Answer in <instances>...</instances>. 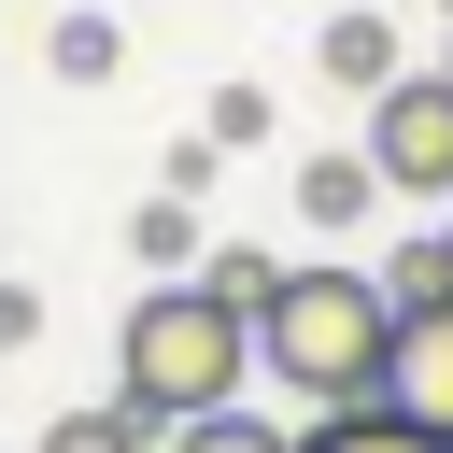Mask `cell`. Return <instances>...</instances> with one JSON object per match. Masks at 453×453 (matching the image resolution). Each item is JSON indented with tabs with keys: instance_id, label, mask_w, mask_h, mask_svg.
Here are the masks:
<instances>
[{
	"instance_id": "1",
	"label": "cell",
	"mask_w": 453,
	"mask_h": 453,
	"mask_svg": "<svg viewBox=\"0 0 453 453\" xmlns=\"http://www.w3.org/2000/svg\"><path fill=\"white\" fill-rule=\"evenodd\" d=\"M382 354H396V297L382 269H283L255 297V368L297 396V411H368L382 396Z\"/></svg>"
},
{
	"instance_id": "2",
	"label": "cell",
	"mask_w": 453,
	"mask_h": 453,
	"mask_svg": "<svg viewBox=\"0 0 453 453\" xmlns=\"http://www.w3.org/2000/svg\"><path fill=\"white\" fill-rule=\"evenodd\" d=\"M241 382H255V311L212 297V283H156V297L113 326V396H127L156 439L198 425V411H241Z\"/></svg>"
},
{
	"instance_id": "3",
	"label": "cell",
	"mask_w": 453,
	"mask_h": 453,
	"mask_svg": "<svg viewBox=\"0 0 453 453\" xmlns=\"http://www.w3.org/2000/svg\"><path fill=\"white\" fill-rule=\"evenodd\" d=\"M368 170H382V198L453 212V71H396L368 99Z\"/></svg>"
},
{
	"instance_id": "4",
	"label": "cell",
	"mask_w": 453,
	"mask_h": 453,
	"mask_svg": "<svg viewBox=\"0 0 453 453\" xmlns=\"http://www.w3.org/2000/svg\"><path fill=\"white\" fill-rule=\"evenodd\" d=\"M382 411H396V425H425V439H453V297H439V311H396Z\"/></svg>"
},
{
	"instance_id": "5",
	"label": "cell",
	"mask_w": 453,
	"mask_h": 453,
	"mask_svg": "<svg viewBox=\"0 0 453 453\" xmlns=\"http://www.w3.org/2000/svg\"><path fill=\"white\" fill-rule=\"evenodd\" d=\"M368 212H382V170H368V142H354V156H311V170H297V226L354 241Z\"/></svg>"
},
{
	"instance_id": "6",
	"label": "cell",
	"mask_w": 453,
	"mask_h": 453,
	"mask_svg": "<svg viewBox=\"0 0 453 453\" xmlns=\"http://www.w3.org/2000/svg\"><path fill=\"white\" fill-rule=\"evenodd\" d=\"M326 85L382 99V85H396V14H326Z\"/></svg>"
},
{
	"instance_id": "7",
	"label": "cell",
	"mask_w": 453,
	"mask_h": 453,
	"mask_svg": "<svg viewBox=\"0 0 453 453\" xmlns=\"http://www.w3.org/2000/svg\"><path fill=\"white\" fill-rule=\"evenodd\" d=\"M297 453H453V439H425V425H396V411L368 396V411H311Z\"/></svg>"
},
{
	"instance_id": "8",
	"label": "cell",
	"mask_w": 453,
	"mask_h": 453,
	"mask_svg": "<svg viewBox=\"0 0 453 453\" xmlns=\"http://www.w3.org/2000/svg\"><path fill=\"white\" fill-rule=\"evenodd\" d=\"M127 255H142L156 283H184V255H198V198H170V184H156V198L127 212Z\"/></svg>"
},
{
	"instance_id": "9",
	"label": "cell",
	"mask_w": 453,
	"mask_h": 453,
	"mask_svg": "<svg viewBox=\"0 0 453 453\" xmlns=\"http://www.w3.org/2000/svg\"><path fill=\"white\" fill-rule=\"evenodd\" d=\"M382 297H396V311H439V297H453V226L396 241V255H382Z\"/></svg>"
},
{
	"instance_id": "10",
	"label": "cell",
	"mask_w": 453,
	"mask_h": 453,
	"mask_svg": "<svg viewBox=\"0 0 453 453\" xmlns=\"http://www.w3.org/2000/svg\"><path fill=\"white\" fill-rule=\"evenodd\" d=\"M42 453H156V425H142L127 396H99V411H57V425H42Z\"/></svg>"
},
{
	"instance_id": "11",
	"label": "cell",
	"mask_w": 453,
	"mask_h": 453,
	"mask_svg": "<svg viewBox=\"0 0 453 453\" xmlns=\"http://www.w3.org/2000/svg\"><path fill=\"white\" fill-rule=\"evenodd\" d=\"M156 453H297V425H269V411H198V425H170Z\"/></svg>"
},
{
	"instance_id": "12",
	"label": "cell",
	"mask_w": 453,
	"mask_h": 453,
	"mask_svg": "<svg viewBox=\"0 0 453 453\" xmlns=\"http://www.w3.org/2000/svg\"><path fill=\"white\" fill-rule=\"evenodd\" d=\"M113 14H57V85H113Z\"/></svg>"
},
{
	"instance_id": "13",
	"label": "cell",
	"mask_w": 453,
	"mask_h": 453,
	"mask_svg": "<svg viewBox=\"0 0 453 453\" xmlns=\"http://www.w3.org/2000/svg\"><path fill=\"white\" fill-rule=\"evenodd\" d=\"M198 142H226V156H241V142H269V85H212V113H198Z\"/></svg>"
},
{
	"instance_id": "14",
	"label": "cell",
	"mask_w": 453,
	"mask_h": 453,
	"mask_svg": "<svg viewBox=\"0 0 453 453\" xmlns=\"http://www.w3.org/2000/svg\"><path fill=\"white\" fill-rule=\"evenodd\" d=\"M198 283H212V297H241V311H255V297H269V283H283V255H241V241H226V255H212V269H198Z\"/></svg>"
},
{
	"instance_id": "15",
	"label": "cell",
	"mask_w": 453,
	"mask_h": 453,
	"mask_svg": "<svg viewBox=\"0 0 453 453\" xmlns=\"http://www.w3.org/2000/svg\"><path fill=\"white\" fill-rule=\"evenodd\" d=\"M28 340H42V297H28V283H0V354H28Z\"/></svg>"
},
{
	"instance_id": "16",
	"label": "cell",
	"mask_w": 453,
	"mask_h": 453,
	"mask_svg": "<svg viewBox=\"0 0 453 453\" xmlns=\"http://www.w3.org/2000/svg\"><path fill=\"white\" fill-rule=\"evenodd\" d=\"M425 14H453V0H425Z\"/></svg>"
},
{
	"instance_id": "17",
	"label": "cell",
	"mask_w": 453,
	"mask_h": 453,
	"mask_svg": "<svg viewBox=\"0 0 453 453\" xmlns=\"http://www.w3.org/2000/svg\"><path fill=\"white\" fill-rule=\"evenodd\" d=\"M439 226H453V212H439Z\"/></svg>"
}]
</instances>
